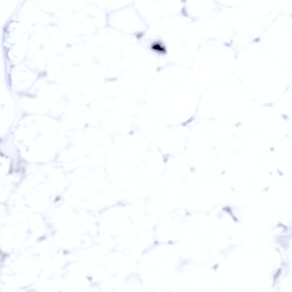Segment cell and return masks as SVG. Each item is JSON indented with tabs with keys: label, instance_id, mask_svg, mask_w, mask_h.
Wrapping results in <instances>:
<instances>
[{
	"label": "cell",
	"instance_id": "6da1fadb",
	"mask_svg": "<svg viewBox=\"0 0 292 292\" xmlns=\"http://www.w3.org/2000/svg\"><path fill=\"white\" fill-rule=\"evenodd\" d=\"M151 49L159 53H164L166 52V49L163 44L159 42L153 43L151 46Z\"/></svg>",
	"mask_w": 292,
	"mask_h": 292
},
{
	"label": "cell",
	"instance_id": "7a4b0ae2",
	"mask_svg": "<svg viewBox=\"0 0 292 292\" xmlns=\"http://www.w3.org/2000/svg\"><path fill=\"white\" fill-rule=\"evenodd\" d=\"M281 272V270L280 269H279L278 271H277V273L274 276V280H276L277 278L279 275H280Z\"/></svg>",
	"mask_w": 292,
	"mask_h": 292
}]
</instances>
